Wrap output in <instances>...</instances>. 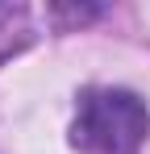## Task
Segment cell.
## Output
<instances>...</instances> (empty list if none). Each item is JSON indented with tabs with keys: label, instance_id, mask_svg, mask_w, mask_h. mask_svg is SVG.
Here are the masks:
<instances>
[{
	"label": "cell",
	"instance_id": "2",
	"mask_svg": "<svg viewBox=\"0 0 150 154\" xmlns=\"http://www.w3.org/2000/svg\"><path fill=\"white\" fill-rule=\"evenodd\" d=\"M42 17H50V8L38 13L29 4H0V63L17 58L42 38Z\"/></svg>",
	"mask_w": 150,
	"mask_h": 154
},
{
	"label": "cell",
	"instance_id": "1",
	"mask_svg": "<svg viewBox=\"0 0 150 154\" xmlns=\"http://www.w3.org/2000/svg\"><path fill=\"white\" fill-rule=\"evenodd\" d=\"M150 133L146 100L125 88H88L71 121V142L83 154H142Z\"/></svg>",
	"mask_w": 150,
	"mask_h": 154
}]
</instances>
